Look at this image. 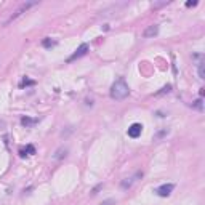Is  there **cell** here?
<instances>
[{
	"label": "cell",
	"mask_w": 205,
	"mask_h": 205,
	"mask_svg": "<svg viewBox=\"0 0 205 205\" xmlns=\"http://www.w3.org/2000/svg\"><path fill=\"white\" fill-rule=\"evenodd\" d=\"M128 95H130V88H128L127 82L124 79H119L112 84V87H111V98L112 100L122 101V100H125Z\"/></svg>",
	"instance_id": "1"
},
{
	"label": "cell",
	"mask_w": 205,
	"mask_h": 205,
	"mask_svg": "<svg viewBox=\"0 0 205 205\" xmlns=\"http://www.w3.org/2000/svg\"><path fill=\"white\" fill-rule=\"evenodd\" d=\"M35 5H38V2H26V3H23V5H21V7H19V8H18V10H16V11L13 13V15H11L8 19H7V23H5V24H10L11 21L18 19V18L23 15V13H26V11L29 10V8H32V7H35Z\"/></svg>",
	"instance_id": "2"
},
{
	"label": "cell",
	"mask_w": 205,
	"mask_h": 205,
	"mask_svg": "<svg viewBox=\"0 0 205 205\" xmlns=\"http://www.w3.org/2000/svg\"><path fill=\"white\" fill-rule=\"evenodd\" d=\"M175 189V186L172 184V183H168V184H162V186H159L157 189H156V192H157V196H160V197H168L170 194H172V191Z\"/></svg>",
	"instance_id": "3"
},
{
	"label": "cell",
	"mask_w": 205,
	"mask_h": 205,
	"mask_svg": "<svg viewBox=\"0 0 205 205\" xmlns=\"http://www.w3.org/2000/svg\"><path fill=\"white\" fill-rule=\"evenodd\" d=\"M87 51H88V45L87 44H82L77 50H75V53L72 54V56H69V58H67V61H74V59H77V58H82V56H85V54H87Z\"/></svg>",
	"instance_id": "4"
},
{
	"label": "cell",
	"mask_w": 205,
	"mask_h": 205,
	"mask_svg": "<svg viewBox=\"0 0 205 205\" xmlns=\"http://www.w3.org/2000/svg\"><path fill=\"white\" fill-rule=\"evenodd\" d=\"M157 34H159V26H157V24H151V26H147L146 29H144L143 37H144V38H152V37H156Z\"/></svg>",
	"instance_id": "5"
},
{
	"label": "cell",
	"mask_w": 205,
	"mask_h": 205,
	"mask_svg": "<svg viewBox=\"0 0 205 205\" xmlns=\"http://www.w3.org/2000/svg\"><path fill=\"white\" fill-rule=\"evenodd\" d=\"M141 131H143V125L141 124H133L128 128V136H130V138H138V136L141 135Z\"/></svg>",
	"instance_id": "6"
},
{
	"label": "cell",
	"mask_w": 205,
	"mask_h": 205,
	"mask_svg": "<svg viewBox=\"0 0 205 205\" xmlns=\"http://www.w3.org/2000/svg\"><path fill=\"white\" fill-rule=\"evenodd\" d=\"M141 176H143V172H136V173L131 176V178H127V180L122 181V183H120V186L124 187V189H127V187H130V186H131L136 180H138V178H141Z\"/></svg>",
	"instance_id": "7"
},
{
	"label": "cell",
	"mask_w": 205,
	"mask_h": 205,
	"mask_svg": "<svg viewBox=\"0 0 205 205\" xmlns=\"http://www.w3.org/2000/svg\"><path fill=\"white\" fill-rule=\"evenodd\" d=\"M37 122H38L37 119H31V117H23V119H21V124H23L24 127H34Z\"/></svg>",
	"instance_id": "8"
},
{
	"label": "cell",
	"mask_w": 205,
	"mask_h": 205,
	"mask_svg": "<svg viewBox=\"0 0 205 205\" xmlns=\"http://www.w3.org/2000/svg\"><path fill=\"white\" fill-rule=\"evenodd\" d=\"M191 106H192L194 109H197V111H203V101H202V98H199V100H196L192 104H191Z\"/></svg>",
	"instance_id": "9"
},
{
	"label": "cell",
	"mask_w": 205,
	"mask_h": 205,
	"mask_svg": "<svg viewBox=\"0 0 205 205\" xmlns=\"http://www.w3.org/2000/svg\"><path fill=\"white\" fill-rule=\"evenodd\" d=\"M66 156H67V149H63V147H61V149H58V151H56V154H54V159L59 160V159H63V157H66Z\"/></svg>",
	"instance_id": "10"
},
{
	"label": "cell",
	"mask_w": 205,
	"mask_h": 205,
	"mask_svg": "<svg viewBox=\"0 0 205 205\" xmlns=\"http://www.w3.org/2000/svg\"><path fill=\"white\" fill-rule=\"evenodd\" d=\"M197 67H199V77H200V79H205V69H203V61H199V63H197Z\"/></svg>",
	"instance_id": "11"
},
{
	"label": "cell",
	"mask_w": 205,
	"mask_h": 205,
	"mask_svg": "<svg viewBox=\"0 0 205 205\" xmlns=\"http://www.w3.org/2000/svg\"><path fill=\"white\" fill-rule=\"evenodd\" d=\"M167 135H168V128H163L162 131H159V133L154 136V140H162L163 136H167Z\"/></svg>",
	"instance_id": "12"
},
{
	"label": "cell",
	"mask_w": 205,
	"mask_h": 205,
	"mask_svg": "<svg viewBox=\"0 0 205 205\" xmlns=\"http://www.w3.org/2000/svg\"><path fill=\"white\" fill-rule=\"evenodd\" d=\"M42 45H44L45 48H50V47H53V45H54V42H53L51 38H45L44 42H42Z\"/></svg>",
	"instance_id": "13"
},
{
	"label": "cell",
	"mask_w": 205,
	"mask_h": 205,
	"mask_svg": "<svg viewBox=\"0 0 205 205\" xmlns=\"http://www.w3.org/2000/svg\"><path fill=\"white\" fill-rule=\"evenodd\" d=\"M26 152H29V154H35V147L34 146H26Z\"/></svg>",
	"instance_id": "14"
},
{
	"label": "cell",
	"mask_w": 205,
	"mask_h": 205,
	"mask_svg": "<svg viewBox=\"0 0 205 205\" xmlns=\"http://www.w3.org/2000/svg\"><path fill=\"white\" fill-rule=\"evenodd\" d=\"M24 85H34V80H27V79H24V80L21 82V87H24Z\"/></svg>",
	"instance_id": "15"
},
{
	"label": "cell",
	"mask_w": 205,
	"mask_h": 205,
	"mask_svg": "<svg viewBox=\"0 0 205 205\" xmlns=\"http://www.w3.org/2000/svg\"><path fill=\"white\" fill-rule=\"evenodd\" d=\"M101 187H103V184H98V186H96V187H95V189H93V191H91V196H96V194H98V191H100V189H101Z\"/></svg>",
	"instance_id": "16"
},
{
	"label": "cell",
	"mask_w": 205,
	"mask_h": 205,
	"mask_svg": "<svg viewBox=\"0 0 205 205\" xmlns=\"http://www.w3.org/2000/svg\"><path fill=\"white\" fill-rule=\"evenodd\" d=\"M114 203H115V202H114L112 199H107V200H104L101 205H114Z\"/></svg>",
	"instance_id": "17"
},
{
	"label": "cell",
	"mask_w": 205,
	"mask_h": 205,
	"mask_svg": "<svg viewBox=\"0 0 205 205\" xmlns=\"http://www.w3.org/2000/svg\"><path fill=\"white\" fill-rule=\"evenodd\" d=\"M170 90H172V85H167V87H163V88H162V91H160V93H165V91L168 93Z\"/></svg>",
	"instance_id": "18"
},
{
	"label": "cell",
	"mask_w": 205,
	"mask_h": 205,
	"mask_svg": "<svg viewBox=\"0 0 205 205\" xmlns=\"http://www.w3.org/2000/svg\"><path fill=\"white\" fill-rule=\"evenodd\" d=\"M197 2H186V7H196Z\"/></svg>",
	"instance_id": "19"
}]
</instances>
